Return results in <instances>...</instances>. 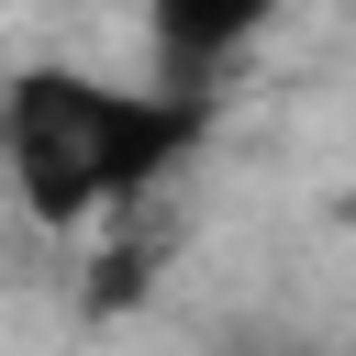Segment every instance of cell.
<instances>
[{"instance_id": "7a4b0ae2", "label": "cell", "mask_w": 356, "mask_h": 356, "mask_svg": "<svg viewBox=\"0 0 356 356\" xmlns=\"http://www.w3.org/2000/svg\"><path fill=\"white\" fill-rule=\"evenodd\" d=\"M278 11H289V0H145L156 56L178 67V89H189V78H211V67H234V56H245Z\"/></svg>"}, {"instance_id": "6da1fadb", "label": "cell", "mask_w": 356, "mask_h": 356, "mask_svg": "<svg viewBox=\"0 0 356 356\" xmlns=\"http://www.w3.org/2000/svg\"><path fill=\"white\" fill-rule=\"evenodd\" d=\"M200 156V89H145L100 67L0 78V178L44 234H111Z\"/></svg>"}, {"instance_id": "3957f363", "label": "cell", "mask_w": 356, "mask_h": 356, "mask_svg": "<svg viewBox=\"0 0 356 356\" xmlns=\"http://www.w3.org/2000/svg\"><path fill=\"white\" fill-rule=\"evenodd\" d=\"M222 356H323V345H300V334H234Z\"/></svg>"}]
</instances>
